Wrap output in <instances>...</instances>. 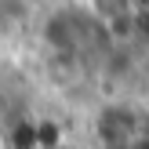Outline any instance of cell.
I'll return each instance as SVG.
<instances>
[{
    "label": "cell",
    "instance_id": "1",
    "mask_svg": "<svg viewBox=\"0 0 149 149\" xmlns=\"http://www.w3.org/2000/svg\"><path fill=\"white\" fill-rule=\"evenodd\" d=\"M77 4H84V0H36V7H77Z\"/></svg>",
    "mask_w": 149,
    "mask_h": 149
}]
</instances>
